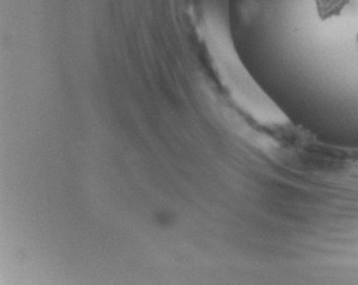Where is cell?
<instances>
[{
  "label": "cell",
  "mask_w": 358,
  "mask_h": 285,
  "mask_svg": "<svg viewBox=\"0 0 358 285\" xmlns=\"http://www.w3.org/2000/svg\"><path fill=\"white\" fill-rule=\"evenodd\" d=\"M356 45H357V48H358V33H357V36H356Z\"/></svg>",
  "instance_id": "cell-2"
},
{
  "label": "cell",
  "mask_w": 358,
  "mask_h": 285,
  "mask_svg": "<svg viewBox=\"0 0 358 285\" xmlns=\"http://www.w3.org/2000/svg\"><path fill=\"white\" fill-rule=\"evenodd\" d=\"M350 3V0H314L317 15L322 21L341 16Z\"/></svg>",
  "instance_id": "cell-1"
}]
</instances>
